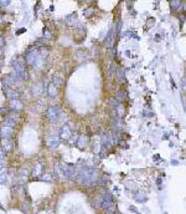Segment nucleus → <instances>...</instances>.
<instances>
[{"instance_id":"obj_1","label":"nucleus","mask_w":186,"mask_h":214,"mask_svg":"<svg viewBox=\"0 0 186 214\" xmlns=\"http://www.w3.org/2000/svg\"><path fill=\"white\" fill-rule=\"evenodd\" d=\"M77 180L80 182L82 185H86V187H93L97 180H98V173H97V169L94 168H82L77 174Z\"/></svg>"},{"instance_id":"obj_2","label":"nucleus","mask_w":186,"mask_h":214,"mask_svg":"<svg viewBox=\"0 0 186 214\" xmlns=\"http://www.w3.org/2000/svg\"><path fill=\"white\" fill-rule=\"evenodd\" d=\"M62 173L66 177L67 179H73L74 177H77L76 174V167L73 164H66L62 167Z\"/></svg>"},{"instance_id":"obj_3","label":"nucleus","mask_w":186,"mask_h":214,"mask_svg":"<svg viewBox=\"0 0 186 214\" xmlns=\"http://www.w3.org/2000/svg\"><path fill=\"white\" fill-rule=\"evenodd\" d=\"M58 115H60V110H58L57 106H51L46 110V117L50 121H56L58 117Z\"/></svg>"},{"instance_id":"obj_4","label":"nucleus","mask_w":186,"mask_h":214,"mask_svg":"<svg viewBox=\"0 0 186 214\" xmlns=\"http://www.w3.org/2000/svg\"><path fill=\"white\" fill-rule=\"evenodd\" d=\"M37 59H39V55H37L36 50H29L25 55V61L27 65H32V66H34Z\"/></svg>"},{"instance_id":"obj_5","label":"nucleus","mask_w":186,"mask_h":214,"mask_svg":"<svg viewBox=\"0 0 186 214\" xmlns=\"http://www.w3.org/2000/svg\"><path fill=\"white\" fill-rule=\"evenodd\" d=\"M72 136V131H71V127L68 124H63L60 129V138L63 139V141H67L69 139V137Z\"/></svg>"},{"instance_id":"obj_6","label":"nucleus","mask_w":186,"mask_h":214,"mask_svg":"<svg viewBox=\"0 0 186 214\" xmlns=\"http://www.w3.org/2000/svg\"><path fill=\"white\" fill-rule=\"evenodd\" d=\"M102 208H103V211L107 214H115V211H117L114 202H105V201H103V203H102Z\"/></svg>"},{"instance_id":"obj_7","label":"nucleus","mask_w":186,"mask_h":214,"mask_svg":"<svg viewBox=\"0 0 186 214\" xmlns=\"http://www.w3.org/2000/svg\"><path fill=\"white\" fill-rule=\"evenodd\" d=\"M14 133V127H9V126H5V124H3L1 127V137L3 139H10L11 136Z\"/></svg>"},{"instance_id":"obj_8","label":"nucleus","mask_w":186,"mask_h":214,"mask_svg":"<svg viewBox=\"0 0 186 214\" xmlns=\"http://www.w3.org/2000/svg\"><path fill=\"white\" fill-rule=\"evenodd\" d=\"M46 143H47V146L50 148H57L60 146V138L57 136H55V134H51V136L47 137Z\"/></svg>"},{"instance_id":"obj_9","label":"nucleus","mask_w":186,"mask_h":214,"mask_svg":"<svg viewBox=\"0 0 186 214\" xmlns=\"http://www.w3.org/2000/svg\"><path fill=\"white\" fill-rule=\"evenodd\" d=\"M42 91H44V87H42V83H41V82L35 83V85L32 86V88H31V92H32V95H34L35 97H39L41 94H42Z\"/></svg>"},{"instance_id":"obj_10","label":"nucleus","mask_w":186,"mask_h":214,"mask_svg":"<svg viewBox=\"0 0 186 214\" xmlns=\"http://www.w3.org/2000/svg\"><path fill=\"white\" fill-rule=\"evenodd\" d=\"M57 88H58V86L56 85L55 82H51V83H49V86H47V95H49V97H55L56 95H57Z\"/></svg>"},{"instance_id":"obj_11","label":"nucleus","mask_w":186,"mask_h":214,"mask_svg":"<svg viewBox=\"0 0 186 214\" xmlns=\"http://www.w3.org/2000/svg\"><path fill=\"white\" fill-rule=\"evenodd\" d=\"M41 173H42V164L35 163L34 167H32V177H34V178H37V177L41 176Z\"/></svg>"},{"instance_id":"obj_12","label":"nucleus","mask_w":186,"mask_h":214,"mask_svg":"<svg viewBox=\"0 0 186 214\" xmlns=\"http://www.w3.org/2000/svg\"><path fill=\"white\" fill-rule=\"evenodd\" d=\"M5 95L9 100H17L19 99V92L12 90V88H9V90L5 91Z\"/></svg>"},{"instance_id":"obj_13","label":"nucleus","mask_w":186,"mask_h":214,"mask_svg":"<svg viewBox=\"0 0 186 214\" xmlns=\"http://www.w3.org/2000/svg\"><path fill=\"white\" fill-rule=\"evenodd\" d=\"M88 143V137L87 136H80L78 137V139H77V147L78 148H83V147H86V145Z\"/></svg>"},{"instance_id":"obj_14","label":"nucleus","mask_w":186,"mask_h":214,"mask_svg":"<svg viewBox=\"0 0 186 214\" xmlns=\"http://www.w3.org/2000/svg\"><path fill=\"white\" fill-rule=\"evenodd\" d=\"M11 108L14 110V111H20V110H22V104L19 100H11Z\"/></svg>"},{"instance_id":"obj_15","label":"nucleus","mask_w":186,"mask_h":214,"mask_svg":"<svg viewBox=\"0 0 186 214\" xmlns=\"http://www.w3.org/2000/svg\"><path fill=\"white\" fill-rule=\"evenodd\" d=\"M1 148H4L5 151H11L12 150V143H11L10 139H3Z\"/></svg>"},{"instance_id":"obj_16","label":"nucleus","mask_w":186,"mask_h":214,"mask_svg":"<svg viewBox=\"0 0 186 214\" xmlns=\"http://www.w3.org/2000/svg\"><path fill=\"white\" fill-rule=\"evenodd\" d=\"M170 6L173 11H178L181 8V0H170Z\"/></svg>"},{"instance_id":"obj_17","label":"nucleus","mask_w":186,"mask_h":214,"mask_svg":"<svg viewBox=\"0 0 186 214\" xmlns=\"http://www.w3.org/2000/svg\"><path fill=\"white\" fill-rule=\"evenodd\" d=\"M134 198H135V201H138V202H145L146 201V197H145V194L144 193H142V192H137L135 194H134Z\"/></svg>"},{"instance_id":"obj_18","label":"nucleus","mask_w":186,"mask_h":214,"mask_svg":"<svg viewBox=\"0 0 186 214\" xmlns=\"http://www.w3.org/2000/svg\"><path fill=\"white\" fill-rule=\"evenodd\" d=\"M15 118L14 117H6L5 121H4L3 124H5V126H9V127H15Z\"/></svg>"},{"instance_id":"obj_19","label":"nucleus","mask_w":186,"mask_h":214,"mask_svg":"<svg viewBox=\"0 0 186 214\" xmlns=\"http://www.w3.org/2000/svg\"><path fill=\"white\" fill-rule=\"evenodd\" d=\"M44 60H45L44 56H39V59L36 60V62H35L34 66H35L37 70H41V69H42V66H44Z\"/></svg>"},{"instance_id":"obj_20","label":"nucleus","mask_w":186,"mask_h":214,"mask_svg":"<svg viewBox=\"0 0 186 214\" xmlns=\"http://www.w3.org/2000/svg\"><path fill=\"white\" fill-rule=\"evenodd\" d=\"M93 13H94V9L92 6H90V8H87L83 10V15H85V17H91L93 15Z\"/></svg>"},{"instance_id":"obj_21","label":"nucleus","mask_w":186,"mask_h":214,"mask_svg":"<svg viewBox=\"0 0 186 214\" xmlns=\"http://www.w3.org/2000/svg\"><path fill=\"white\" fill-rule=\"evenodd\" d=\"M117 80L119 82H123V80H124V70L123 69L117 70Z\"/></svg>"},{"instance_id":"obj_22","label":"nucleus","mask_w":186,"mask_h":214,"mask_svg":"<svg viewBox=\"0 0 186 214\" xmlns=\"http://www.w3.org/2000/svg\"><path fill=\"white\" fill-rule=\"evenodd\" d=\"M125 97H127V94H125L124 91H118L117 95H115V99H117L119 102H120V101H124Z\"/></svg>"},{"instance_id":"obj_23","label":"nucleus","mask_w":186,"mask_h":214,"mask_svg":"<svg viewBox=\"0 0 186 214\" xmlns=\"http://www.w3.org/2000/svg\"><path fill=\"white\" fill-rule=\"evenodd\" d=\"M20 179H21V182H25V180L27 179V171L24 169V168L20 171Z\"/></svg>"},{"instance_id":"obj_24","label":"nucleus","mask_w":186,"mask_h":214,"mask_svg":"<svg viewBox=\"0 0 186 214\" xmlns=\"http://www.w3.org/2000/svg\"><path fill=\"white\" fill-rule=\"evenodd\" d=\"M112 36H113V27H110L109 29V32H108V36H107V40H105V45H109L110 40H112Z\"/></svg>"},{"instance_id":"obj_25","label":"nucleus","mask_w":186,"mask_h":214,"mask_svg":"<svg viewBox=\"0 0 186 214\" xmlns=\"http://www.w3.org/2000/svg\"><path fill=\"white\" fill-rule=\"evenodd\" d=\"M53 82H55L57 86H60V85H61V83H62V78L60 77V76H56V77L53 78Z\"/></svg>"},{"instance_id":"obj_26","label":"nucleus","mask_w":186,"mask_h":214,"mask_svg":"<svg viewBox=\"0 0 186 214\" xmlns=\"http://www.w3.org/2000/svg\"><path fill=\"white\" fill-rule=\"evenodd\" d=\"M113 71H114V65L112 64L110 66H109V71H108V73H109V78H110V80L113 78Z\"/></svg>"},{"instance_id":"obj_27","label":"nucleus","mask_w":186,"mask_h":214,"mask_svg":"<svg viewBox=\"0 0 186 214\" xmlns=\"http://www.w3.org/2000/svg\"><path fill=\"white\" fill-rule=\"evenodd\" d=\"M99 183H101V185H102V187H105V185H107V183H108V179H107V178H104V177H102V178H101V180H99Z\"/></svg>"},{"instance_id":"obj_28","label":"nucleus","mask_w":186,"mask_h":214,"mask_svg":"<svg viewBox=\"0 0 186 214\" xmlns=\"http://www.w3.org/2000/svg\"><path fill=\"white\" fill-rule=\"evenodd\" d=\"M44 36L46 39H51V32L47 31V29H44Z\"/></svg>"},{"instance_id":"obj_29","label":"nucleus","mask_w":186,"mask_h":214,"mask_svg":"<svg viewBox=\"0 0 186 214\" xmlns=\"http://www.w3.org/2000/svg\"><path fill=\"white\" fill-rule=\"evenodd\" d=\"M11 0H1V6H8Z\"/></svg>"},{"instance_id":"obj_30","label":"nucleus","mask_w":186,"mask_h":214,"mask_svg":"<svg viewBox=\"0 0 186 214\" xmlns=\"http://www.w3.org/2000/svg\"><path fill=\"white\" fill-rule=\"evenodd\" d=\"M118 143H119V146L122 147V148H127V143H125L124 141H122V139H120V141H118Z\"/></svg>"},{"instance_id":"obj_31","label":"nucleus","mask_w":186,"mask_h":214,"mask_svg":"<svg viewBox=\"0 0 186 214\" xmlns=\"http://www.w3.org/2000/svg\"><path fill=\"white\" fill-rule=\"evenodd\" d=\"M5 180H6V176L4 174V173H1V184L5 183Z\"/></svg>"},{"instance_id":"obj_32","label":"nucleus","mask_w":186,"mask_h":214,"mask_svg":"<svg viewBox=\"0 0 186 214\" xmlns=\"http://www.w3.org/2000/svg\"><path fill=\"white\" fill-rule=\"evenodd\" d=\"M120 29H122V21H119V22H118V27H117V30H118V31H120Z\"/></svg>"},{"instance_id":"obj_33","label":"nucleus","mask_w":186,"mask_h":214,"mask_svg":"<svg viewBox=\"0 0 186 214\" xmlns=\"http://www.w3.org/2000/svg\"><path fill=\"white\" fill-rule=\"evenodd\" d=\"M1 48H4V38H1Z\"/></svg>"},{"instance_id":"obj_34","label":"nucleus","mask_w":186,"mask_h":214,"mask_svg":"<svg viewBox=\"0 0 186 214\" xmlns=\"http://www.w3.org/2000/svg\"><path fill=\"white\" fill-rule=\"evenodd\" d=\"M80 1H82V3H87V1H90V0H80Z\"/></svg>"},{"instance_id":"obj_35","label":"nucleus","mask_w":186,"mask_h":214,"mask_svg":"<svg viewBox=\"0 0 186 214\" xmlns=\"http://www.w3.org/2000/svg\"><path fill=\"white\" fill-rule=\"evenodd\" d=\"M184 9H185V10H186V3L184 4Z\"/></svg>"},{"instance_id":"obj_36","label":"nucleus","mask_w":186,"mask_h":214,"mask_svg":"<svg viewBox=\"0 0 186 214\" xmlns=\"http://www.w3.org/2000/svg\"><path fill=\"white\" fill-rule=\"evenodd\" d=\"M115 214H119V213H115Z\"/></svg>"}]
</instances>
